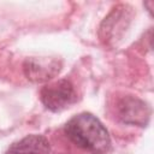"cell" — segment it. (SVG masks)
<instances>
[{"mask_svg": "<svg viewBox=\"0 0 154 154\" xmlns=\"http://www.w3.org/2000/svg\"><path fill=\"white\" fill-rule=\"evenodd\" d=\"M65 134L76 146L91 154H103L111 144L106 128L96 117L87 112L72 117L65 125Z\"/></svg>", "mask_w": 154, "mask_h": 154, "instance_id": "6da1fadb", "label": "cell"}, {"mask_svg": "<svg viewBox=\"0 0 154 154\" xmlns=\"http://www.w3.org/2000/svg\"><path fill=\"white\" fill-rule=\"evenodd\" d=\"M42 103L53 112L63 111L77 101V91L67 79H58L46 84L40 93Z\"/></svg>", "mask_w": 154, "mask_h": 154, "instance_id": "7a4b0ae2", "label": "cell"}, {"mask_svg": "<svg viewBox=\"0 0 154 154\" xmlns=\"http://www.w3.org/2000/svg\"><path fill=\"white\" fill-rule=\"evenodd\" d=\"M61 61L51 57L28 58L23 64L25 77L35 83H43L53 79L61 70Z\"/></svg>", "mask_w": 154, "mask_h": 154, "instance_id": "3957f363", "label": "cell"}, {"mask_svg": "<svg viewBox=\"0 0 154 154\" xmlns=\"http://www.w3.org/2000/svg\"><path fill=\"white\" fill-rule=\"evenodd\" d=\"M118 114L124 123L143 126L148 122L149 109L140 99L126 96L118 102Z\"/></svg>", "mask_w": 154, "mask_h": 154, "instance_id": "277c9868", "label": "cell"}, {"mask_svg": "<svg viewBox=\"0 0 154 154\" xmlns=\"http://www.w3.org/2000/svg\"><path fill=\"white\" fill-rule=\"evenodd\" d=\"M129 8L126 5H119L113 8V11L105 18L100 26V36L105 42H109L116 40L118 36V31L124 30L126 26V22L130 20Z\"/></svg>", "mask_w": 154, "mask_h": 154, "instance_id": "5b68a950", "label": "cell"}, {"mask_svg": "<svg viewBox=\"0 0 154 154\" xmlns=\"http://www.w3.org/2000/svg\"><path fill=\"white\" fill-rule=\"evenodd\" d=\"M49 149V142L45 136L28 135L12 143L6 154H47Z\"/></svg>", "mask_w": 154, "mask_h": 154, "instance_id": "8992f818", "label": "cell"}]
</instances>
